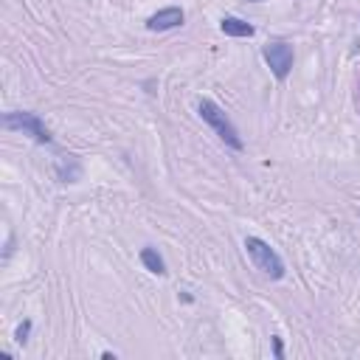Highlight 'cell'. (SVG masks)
<instances>
[{
    "instance_id": "ba28073f",
    "label": "cell",
    "mask_w": 360,
    "mask_h": 360,
    "mask_svg": "<svg viewBox=\"0 0 360 360\" xmlns=\"http://www.w3.org/2000/svg\"><path fill=\"white\" fill-rule=\"evenodd\" d=\"M28 332H31V321H22V323L17 326V332H14L17 343H25V340H28Z\"/></svg>"
},
{
    "instance_id": "9c48e42d",
    "label": "cell",
    "mask_w": 360,
    "mask_h": 360,
    "mask_svg": "<svg viewBox=\"0 0 360 360\" xmlns=\"http://www.w3.org/2000/svg\"><path fill=\"white\" fill-rule=\"evenodd\" d=\"M273 352H276V357H281V340L278 338H273Z\"/></svg>"
},
{
    "instance_id": "5b68a950",
    "label": "cell",
    "mask_w": 360,
    "mask_h": 360,
    "mask_svg": "<svg viewBox=\"0 0 360 360\" xmlns=\"http://www.w3.org/2000/svg\"><path fill=\"white\" fill-rule=\"evenodd\" d=\"M183 20H186L183 8H180V6H169V8H160L158 14H152V17L146 20V28H149V31H169V28L183 25Z\"/></svg>"
},
{
    "instance_id": "8992f818",
    "label": "cell",
    "mask_w": 360,
    "mask_h": 360,
    "mask_svg": "<svg viewBox=\"0 0 360 360\" xmlns=\"http://www.w3.org/2000/svg\"><path fill=\"white\" fill-rule=\"evenodd\" d=\"M219 28H222L225 37H253V31H256L250 22H245L239 17H222L219 20Z\"/></svg>"
},
{
    "instance_id": "6da1fadb",
    "label": "cell",
    "mask_w": 360,
    "mask_h": 360,
    "mask_svg": "<svg viewBox=\"0 0 360 360\" xmlns=\"http://www.w3.org/2000/svg\"><path fill=\"white\" fill-rule=\"evenodd\" d=\"M245 250H248L253 267L262 270V276H267V278H273V281L284 278V262H281V256H278L264 239L248 236V239H245Z\"/></svg>"
},
{
    "instance_id": "3957f363",
    "label": "cell",
    "mask_w": 360,
    "mask_h": 360,
    "mask_svg": "<svg viewBox=\"0 0 360 360\" xmlns=\"http://www.w3.org/2000/svg\"><path fill=\"white\" fill-rule=\"evenodd\" d=\"M3 127L6 129H20V132H25V135H31L37 143H51V132H48V127L39 121V115H34V112H6L3 115Z\"/></svg>"
},
{
    "instance_id": "7a4b0ae2",
    "label": "cell",
    "mask_w": 360,
    "mask_h": 360,
    "mask_svg": "<svg viewBox=\"0 0 360 360\" xmlns=\"http://www.w3.org/2000/svg\"><path fill=\"white\" fill-rule=\"evenodd\" d=\"M197 110H200V118L231 146V149H245V143H242V138H239V132H236V127L231 124V118L211 101V98H200V104H197Z\"/></svg>"
},
{
    "instance_id": "30bf717a",
    "label": "cell",
    "mask_w": 360,
    "mask_h": 360,
    "mask_svg": "<svg viewBox=\"0 0 360 360\" xmlns=\"http://www.w3.org/2000/svg\"><path fill=\"white\" fill-rule=\"evenodd\" d=\"M250 3H259V0H250Z\"/></svg>"
},
{
    "instance_id": "52a82bcc",
    "label": "cell",
    "mask_w": 360,
    "mask_h": 360,
    "mask_svg": "<svg viewBox=\"0 0 360 360\" xmlns=\"http://www.w3.org/2000/svg\"><path fill=\"white\" fill-rule=\"evenodd\" d=\"M141 264H143L149 273H155V276H163V273H166L163 256H160L155 248H143V250H141Z\"/></svg>"
},
{
    "instance_id": "277c9868",
    "label": "cell",
    "mask_w": 360,
    "mask_h": 360,
    "mask_svg": "<svg viewBox=\"0 0 360 360\" xmlns=\"http://www.w3.org/2000/svg\"><path fill=\"white\" fill-rule=\"evenodd\" d=\"M262 56H264V62L270 65V70H273V76H276L278 82H284V79L290 76L292 59H295L292 45H287V42H267V45L262 48Z\"/></svg>"
}]
</instances>
